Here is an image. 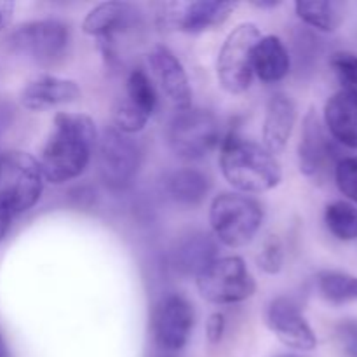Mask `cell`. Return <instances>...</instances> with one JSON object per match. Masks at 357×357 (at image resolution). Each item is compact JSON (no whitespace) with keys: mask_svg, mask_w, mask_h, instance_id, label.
<instances>
[{"mask_svg":"<svg viewBox=\"0 0 357 357\" xmlns=\"http://www.w3.org/2000/svg\"><path fill=\"white\" fill-rule=\"evenodd\" d=\"M13 216H14L13 209H10V206L7 204L6 199L0 195V243H2L3 237L7 236V232H9Z\"/></svg>","mask_w":357,"mask_h":357,"instance_id":"1f68e13d","label":"cell"},{"mask_svg":"<svg viewBox=\"0 0 357 357\" xmlns=\"http://www.w3.org/2000/svg\"><path fill=\"white\" fill-rule=\"evenodd\" d=\"M289 54L282 40L275 35H267L258 40L253 54V73L261 82H279L289 72Z\"/></svg>","mask_w":357,"mask_h":357,"instance_id":"d6986e66","label":"cell"},{"mask_svg":"<svg viewBox=\"0 0 357 357\" xmlns=\"http://www.w3.org/2000/svg\"><path fill=\"white\" fill-rule=\"evenodd\" d=\"M80 87L70 79L54 75H44L31 80L21 91V105L26 110L44 112L59 105L75 103L80 98Z\"/></svg>","mask_w":357,"mask_h":357,"instance_id":"9a60e30c","label":"cell"},{"mask_svg":"<svg viewBox=\"0 0 357 357\" xmlns=\"http://www.w3.org/2000/svg\"><path fill=\"white\" fill-rule=\"evenodd\" d=\"M209 178L197 169H180L167 180V190L171 197L183 206H195L206 199L209 192Z\"/></svg>","mask_w":357,"mask_h":357,"instance_id":"44dd1931","label":"cell"},{"mask_svg":"<svg viewBox=\"0 0 357 357\" xmlns=\"http://www.w3.org/2000/svg\"><path fill=\"white\" fill-rule=\"evenodd\" d=\"M338 337L344 344L345 351L352 357H357V323L356 321H345L338 326Z\"/></svg>","mask_w":357,"mask_h":357,"instance_id":"4dcf8cb0","label":"cell"},{"mask_svg":"<svg viewBox=\"0 0 357 357\" xmlns=\"http://www.w3.org/2000/svg\"><path fill=\"white\" fill-rule=\"evenodd\" d=\"M227 319L222 312H213L206 321V338L209 344L216 345L222 342L223 335H225Z\"/></svg>","mask_w":357,"mask_h":357,"instance_id":"f546056e","label":"cell"},{"mask_svg":"<svg viewBox=\"0 0 357 357\" xmlns=\"http://www.w3.org/2000/svg\"><path fill=\"white\" fill-rule=\"evenodd\" d=\"M296 121L295 103L286 94L278 93L268 100L264 121V146L275 155L281 153L291 138Z\"/></svg>","mask_w":357,"mask_h":357,"instance_id":"e0dca14e","label":"cell"},{"mask_svg":"<svg viewBox=\"0 0 357 357\" xmlns=\"http://www.w3.org/2000/svg\"><path fill=\"white\" fill-rule=\"evenodd\" d=\"M135 21V9L128 2H103L89 10L82 23V31L89 37L100 38L108 49L114 37Z\"/></svg>","mask_w":357,"mask_h":357,"instance_id":"2e32d148","label":"cell"},{"mask_svg":"<svg viewBox=\"0 0 357 357\" xmlns=\"http://www.w3.org/2000/svg\"><path fill=\"white\" fill-rule=\"evenodd\" d=\"M216 243L208 234H192L178 243L173 253L174 267L183 275L197 278L213 260H216Z\"/></svg>","mask_w":357,"mask_h":357,"instance_id":"ffe728a7","label":"cell"},{"mask_svg":"<svg viewBox=\"0 0 357 357\" xmlns=\"http://www.w3.org/2000/svg\"><path fill=\"white\" fill-rule=\"evenodd\" d=\"M209 222L220 243L229 248H243L260 230L264 209L248 195L223 192L213 199Z\"/></svg>","mask_w":357,"mask_h":357,"instance_id":"3957f363","label":"cell"},{"mask_svg":"<svg viewBox=\"0 0 357 357\" xmlns=\"http://www.w3.org/2000/svg\"><path fill=\"white\" fill-rule=\"evenodd\" d=\"M282 357H293V356H282Z\"/></svg>","mask_w":357,"mask_h":357,"instance_id":"e575fe53","label":"cell"},{"mask_svg":"<svg viewBox=\"0 0 357 357\" xmlns=\"http://www.w3.org/2000/svg\"><path fill=\"white\" fill-rule=\"evenodd\" d=\"M267 324L286 347L296 351H314L317 347L316 333L303 317L298 303L289 296L272 300L267 310Z\"/></svg>","mask_w":357,"mask_h":357,"instance_id":"7c38bea8","label":"cell"},{"mask_svg":"<svg viewBox=\"0 0 357 357\" xmlns=\"http://www.w3.org/2000/svg\"><path fill=\"white\" fill-rule=\"evenodd\" d=\"M335 181L345 197L357 202V155L338 160L335 166Z\"/></svg>","mask_w":357,"mask_h":357,"instance_id":"f1b7e54d","label":"cell"},{"mask_svg":"<svg viewBox=\"0 0 357 357\" xmlns=\"http://www.w3.org/2000/svg\"><path fill=\"white\" fill-rule=\"evenodd\" d=\"M253 6L258 9H265V7H278L279 2H275V0H272V2H253Z\"/></svg>","mask_w":357,"mask_h":357,"instance_id":"836d02e7","label":"cell"},{"mask_svg":"<svg viewBox=\"0 0 357 357\" xmlns=\"http://www.w3.org/2000/svg\"><path fill=\"white\" fill-rule=\"evenodd\" d=\"M139 149L128 135L117 129H107L98 139V167L101 180L114 190H122L132 183L139 169Z\"/></svg>","mask_w":357,"mask_h":357,"instance_id":"30bf717a","label":"cell"},{"mask_svg":"<svg viewBox=\"0 0 357 357\" xmlns=\"http://www.w3.org/2000/svg\"><path fill=\"white\" fill-rule=\"evenodd\" d=\"M258 265L265 274L275 275L281 272L282 264H284V248H282L281 239L275 234H268L264 239L260 248V253L257 257Z\"/></svg>","mask_w":357,"mask_h":357,"instance_id":"4316f807","label":"cell"},{"mask_svg":"<svg viewBox=\"0 0 357 357\" xmlns=\"http://www.w3.org/2000/svg\"><path fill=\"white\" fill-rule=\"evenodd\" d=\"M237 9V2L195 0V2H162L157 6V23L164 30L202 33L222 26Z\"/></svg>","mask_w":357,"mask_h":357,"instance_id":"ba28073f","label":"cell"},{"mask_svg":"<svg viewBox=\"0 0 357 357\" xmlns=\"http://www.w3.org/2000/svg\"><path fill=\"white\" fill-rule=\"evenodd\" d=\"M44 188L40 164L26 152H7L0 155V195L13 209L14 216L28 211L38 202Z\"/></svg>","mask_w":357,"mask_h":357,"instance_id":"8992f818","label":"cell"},{"mask_svg":"<svg viewBox=\"0 0 357 357\" xmlns=\"http://www.w3.org/2000/svg\"><path fill=\"white\" fill-rule=\"evenodd\" d=\"M128 100L135 107L145 112L149 117H152L157 108V93L152 80L149 79L142 68H136L129 73L128 79Z\"/></svg>","mask_w":357,"mask_h":357,"instance_id":"d4e9b609","label":"cell"},{"mask_svg":"<svg viewBox=\"0 0 357 357\" xmlns=\"http://www.w3.org/2000/svg\"><path fill=\"white\" fill-rule=\"evenodd\" d=\"M98 146V131L86 114L59 112L54 115V131L49 136L38 164L44 180L61 185L86 171L91 153Z\"/></svg>","mask_w":357,"mask_h":357,"instance_id":"6da1fadb","label":"cell"},{"mask_svg":"<svg viewBox=\"0 0 357 357\" xmlns=\"http://www.w3.org/2000/svg\"><path fill=\"white\" fill-rule=\"evenodd\" d=\"M295 10L300 20L309 26L319 31H335L342 23L340 3L326 2V0H314V2H303L298 0L295 3Z\"/></svg>","mask_w":357,"mask_h":357,"instance_id":"7402d4cb","label":"cell"},{"mask_svg":"<svg viewBox=\"0 0 357 357\" xmlns=\"http://www.w3.org/2000/svg\"><path fill=\"white\" fill-rule=\"evenodd\" d=\"M14 16V2L9 0H0V31L9 26Z\"/></svg>","mask_w":357,"mask_h":357,"instance_id":"d6a6232c","label":"cell"},{"mask_svg":"<svg viewBox=\"0 0 357 357\" xmlns=\"http://www.w3.org/2000/svg\"><path fill=\"white\" fill-rule=\"evenodd\" d=\"M112 119H114V129L121 131L122 135L131 136L135 132L143 131L150 117L126 98L115 105Z\"/></svg>","mask_w":357,"mask_h":357,"instance_id":"484cf974","label":"cell"},{"mask_svg":"<svg viewBox=\"0 0 357 357\" xmlns=\"http://www.w3.org/2000/svg\"><path fill=\"white\" fill-rule=\"evenodd\" d=\"M333 160V146L326 138L316 110H309L303 119L302 139L298 145V166L302 174L319 176Z\"/></svg>","mask_w":357,"mask_h":357,"instance_id":"5bb4252c","label":"cell"},{"mask_svg":"<svg viewBox=\"0 0 357 357\" xmlns=\"http://www.w3.org/2000/svg\"><path fill=\"white\" fill-rule=\"evenodd\" d=\"M330 63L335 75L344 86V91L357 96V54L345 51L335 52Z\"/></svg>","mask_w":357,"mask_h":357,"instance_id":"83f0119b","label":"cell"},{"mask_svg":"<svg viewBox=\"0 0 357 357\" xmlns=\"http://www.w3.org/2000/svg\"><path fill=\"white\" fill-rule=\"evenodd\" d=\"M150 68L159 82L160 89L176 110L192 107V89L188 75L180 59L164 45H155L149 54Z\"/></svg>","mask_w":357,"mask_h":357,"instance_id":"4fadbf2b","label":"cell"},{"mask_svg":"<svg viewBox=\"0 0 357 357\" xmlns=\"http://www.w3.org/2000/svg\"><path fill=\"white\" fill-rule=\"evenodd\" d=\"M220 143V126L204 108L178 110L169 126V145L178 157L197 160L209 155Z\"/></svg>","mask_w":357,"mask_h":357,"instance_id":"52a82bcc","label":"cell"},{"mask_svg":"<svg viewBox=\"0 0 357 357\" xmlns=\"http://www.w3.org/2000/svg\"><path fill=\"white\" fill-rule=\"evenodd\" d=\"M260 30L255 23H243L234 28L223 42L218 54L220 86L230 94H243L250 89L253 80V54Z\"/></svg>","mask_w":357,"mask_h":357,"instance_id":"5b68a950","label":"cell"},{"mask_svg":"<svg viewBox=\"0 0 357 357\" xmlns=\"http://www.w3.org/2000/svg\"><path fill=\"white\" fill-rule=\"evenodd\" d=\"M220 167L236 190L261 194L278 187L282 180L281 164L264 145L243 139L230 131L222 142Z\"/></svg>","mask_w":357,"mask_h":357,"instance_id":"7a4b0ae2","label":"cell"},{"mask_svg":"<svg viewBox=\"0 0 357 357\" xmlns=\"http://www.w3.org/2000/svg\"><path fill=\"white\" fill-rule=\"evenodd\" d=\"M324 122L335 139L349 149H357V96L338 91L324 107Z\"/></svg>","mask_w":357,"mask_h":357,"instance_id":"ac0fdd59","label":"cell"},{"mask_svg":"<svg viewBox=\"0 0 357 357\" xmlns=\"http://www.w3.org/2000/svg\"><path fill=\"white\" fill-rule=\"evenodd\" d=\"M317 288L324 300L335 305L357 302V278L338 271H323L317 274Z\"/></svg>","mask_w":357,"mask_h":357,"instance_id":"603a6c76","label":"cell"},{"mask_svg":"<svg viewBox=\"0 0 357 357\" xmlns=\"http://www.w3.org/2000/svg\"><path fill=\"white\" fill-rule=\"evenodd\" d=\"M324 223L340 241L357 239V209L347 201H335L326 206Z\"/></svg>","mask_w":357,"mask_h":357,"instance_id":"cb8c5ba5","label":"cell"},{"mask_svg":"<svg viewBox=\"0 0 357 357\" xmlns=\"http://www.w3.org/2000/svg\"><path fill=\"white\" fill-rule=\"evenodd\" d=\"M195 316L190 303L180 295H167L153 310V335L162 351L178 352L188 344Z\"/></svg>","mask_w":357,"mask_h":357,"instance_id":"8fae6325","label":"cell"},{"mask_svg":"<svg viewBox=\"0 0 357 357\" xmlns=\"http://www.w3.org/2000/svg\"><path fill=\"white\" fill-rule=\"evenodd\" d=\"M195 281L202 298L216 305L241 303L251 298L257 291L255 278L239 257L216 258L195 278Z\"/></svg>","mask_w":357,"mask_h":357,"instance_id":"277c9868","label":"cell"},{"mask_svg":"<svg viewBox=\"0 0 357 357\" xmlns=\"http://www.w3.org/2000/svg\"><path fill=\"white\" fill-rule=\"evenodd\" d=\"M70 31L61 21H30L10 33L9 45L14 52L40 65H52L63 58L68 47Z\"/></svg>","mask_w":357,"mask_h":357,"instance_id":"9c48e42d","label":"cell"}]
</instances>
